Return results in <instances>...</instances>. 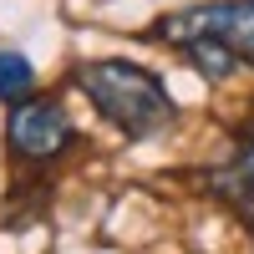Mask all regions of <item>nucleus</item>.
<instances>
[{
    "label": "nucleus",
    "mask_w": 254,
    "mask_h": 254,
    "mask_svg": "<svg viewBox=\"0 0 254 254\" xmlns=\"http://www.w3.org/2000/svg\"><path fill=\"white\" fill-rule=\"evenodd\" d=\"M36 97V66L20 51H0V102H26Z\"/></svg>",
    "instance_id": "nucleus-6"
},
{
    "label": "nucleus",
    "mask_w": 254,
    "mask_h": 254,
    "mask_svg": "<svg viewBox=\"0 0 254 254\" xmlns=\"http://www.w3.org/2000/svg\"><path fill=\"white\" fill-rule=\"evenodd\" d=\"M153 41L188 46V41H214L239 66H254V0H203V5L168 10L163 20L147 26Z\"/></svg>",
    "instance_id": "nucleus-2"
},
{
    "label": "nucleus",
    "mask_w": 254,
    "mask_h": 254,
    "mask_svg": "<svg viewBox=\"0 0 254 254\" xmlns=\"http://www.w3.org/2000/svg\"><path fill=\"white\" fill-rule=\"evenodd\" d=\"M178 51H183V61H188L203 81H229V76L239 71V61L229 56L224 46H214V41H188V46H178Z\"/></svg>",
    "instance_id": "nucleus-5"
},
{
    "label": "nucleus",
    "mask_w": 254,
    "mask_h": 254,
    "mask_svg": "<svg viewBox=\"0 0 254 254\" xmlns=\"http://www.w3.org/2000/svg\"><path fill=\"white\" fill-rule=\"evenodd\" d=\"M76 147V127L56 97H26L5 117V153L20 168H46Z\"/></svg>",
    "instance_id": "nucleus-3"
},
{
    "label": "nucleus",
    "mask_w": 254,
    "mask_h": 254,
    "mask_svg": "<svg viewBox=\"0 0 254 254\" xmlns=\"http://www.w3.org/2000/svg\"><path fill=\"white\" fill-rule=\"evenodd\" d=\"M76 92L97 107L102 122H112L122 137H158L178 122V102L168 97L163 76L137 66V61H122V56H102V61H76L71 66Z\"/></svg>",
    "instance_id": "nucleus-1"
},
{
    "label": "nucleus",
    "mask_w": 254,
    "mask_h": 254,
    "mask_svg": "<svg viewBox=\"0 0 254 254\" xmlns=\"http://www.w3.org/2000/svg\"><path fill=\"white\" fill-rule=\"evenodd\" d=\"M214 183H219L224 198H234V203L254 208V117L239 127V137H234V158L219 168Z\"/></svg>",
    "instance_id": "nucleus-4"
}]
</instances>
